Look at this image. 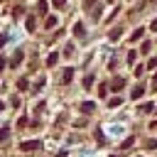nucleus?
<instances>
[{"instance_id": "obj_1", "label": "nucleus", "mask_w": 157, "mask_h": 157, "mask_svg": "<svg viewBox=\"0 0 157 157\" xmlns=\"http://www.w3.org/2000/svg\"><path fill=\"white\" fill-rule=\"evenodd\" d=\"M105 132H108L110 137H120V135H125V125H120V123L108 125V128H105Z\"/></svg>"}]
</instances>
